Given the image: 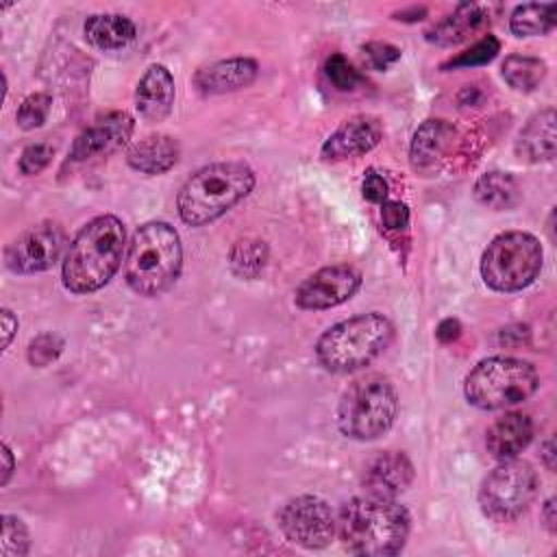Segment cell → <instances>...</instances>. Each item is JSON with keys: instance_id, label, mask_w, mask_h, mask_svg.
<instances>
[{"instance_id": "obj_5", "label": "cell", "mask_w": 557, "mask_h": 557, "mask_svg": "<svg viewBox=\"0 0 557 557\" xmlns=\"http://www.w3.org/2000/svg\"><path fill=\"white\" fill-rule=\"evenodd\" d=\"M392 337L394 326L383 313H359L329 326L315 342V357L324 370L348 374L370 366Z\"/></svg>"}, {"instance_id": "obj_2", "label": "cell", "mask_w": 557, "mask_h": 557, "mask_svg": "<svg viewBox=\"0 0 557 557\" xmlns=\"http://www.w3.org/2000/svg\"><path fill=\"white\" fill-rule=\"evenodd\" d=\"M126 231L120 218L98 215L89 220L72 239L61 278L72 294H91L104 287L122 263Z\"/></svg>"}, {"instance_id": "obj_28", "label": "cell", "mask_w": 557, "mask_h": 557, "mask_svg": "<svg viewBox=\"0 0 557 557\" xmlns=\"http://www.w3.org/2000/svg\"><path fill=\"white\" fill-rule=\"evenodd\" d=\"M500 52V41L494 35H483L479 41H474L470 48L459 52L457 57H450L446 63H442V70H457V67H479L490 63Z\"/></svg>"}, {"instance_id": "obj_12", "label": "cell", "mask_w": 557, "mask_h": 557, "mask_svg": "<svg viewBox=\"0 0 557 557\" xmlns=\"http://www.w3.org/2000/svg\"><path fill=\"white\" fill-rule=\"evenodd\" d=\"M361 287V272L352 265H326L307 276L294 292V302L307 311L337 307L355 296Z\"/></svg>"}, {"instance_id": "obj_23", "label": "cell", "mask_w": 557, "mask_h": 557, "mask_svg": "<svg viewBox=\"0 0 557 557\" xmlns=\"http://www.w3.org/2000/svg\"><path fill=\"white\" fill-rule=\"evenodd\" d=\"M83 30H85V39L98 50H122L137 35L133 20L120 13L89 15Z\"/></svg>"}, {"instance_id": "obj_24", "label": "cell", "mask_w": 557, "mask_h": 557, "mask_svg": "<svg viewBox=\"0 0 557 557\" xmlns=\"http://www.w3.org/2000/svg\"><path fill=\"white\" fill-rule=\"evenodd\" d=\"M474 198L483 207L505 211V209H511L513 205H518L520 187H518V181L509 172L492 170L476 178Z\"/></svg>"}, {"instance_id": "obj_20", "label": "cell", "mask_w": 557, "mask_h": 557, "mask_svg": "<svg viewBox=\"0 0 557 557\" xmlns=\"http://www.w3.org/2000/svg\"><path fill=\"white\" fill-rule=\"evenodd\" d=\"M490 22V11L483 4L463 2L453 13L442 17L426 30V39L437 46H455L479 33Z\"/></svg>"}, {"instance_id": "obj_39", "label": "cell", "mask_w": 557, "mask_h": 557, "mask_svg": "<svg viewBox=\"0 0 557 557\" xmlns=\"http://www.w3.org/2000/svg\"><path fill=\"white\" fill-rule=\"evenodd\" d=\"M542 516H544V524L550 533H555L557 529V516H555V498H548L544 503V509H542Z\"/></svg>"}, {"instance_id": "obj_17", "label": "cell", "mask_w": 557, "mask_h": 557, "mask_svg": "<svg viewBox=\"0 0 557 557\" xmlns=\"http://www.w3.org/2000/svg\"><path fill=\"white\" fill-rule=\"evenodd\" d=\"M174 104V78L161 63H152L137 83L135 107L148 122H161Z\"/></svg>"}, {"instance_id": "obj_41", "label": "cell", "mask_w": 557, "mask_h": 557, "mask_svg": "<svg viewBox=\"0 0 557 557\" xmlns=\"http://www.w3.org/2000/svg\"><path fill=\"white\" fill-rule=\"evenodd\" d=\"M2 459H4V466H2V485H7L9 483V479H11V472H13V453H11V448L4 444L2 446Z\"/></svg>"}, {"instance_id": "obj_8", "label": "cell", "mask_w": 557, "mask_h": 557, "mask_svg": "<svg viewBox=\"0 0 557 557\" xmlns=\"http://www.w3.org/2000/svg\"><path fill=\"white\" fill-rule=\"evenodd\" d=\"M542 244L527 231L496 235L481 255V278L494 292H520L542 270Z\"/></svg>"}, {"instance_id": "obj_32", "label": "cell", "mask_w": 557, "mask_h": 557, "mask_svg": "<svg viewBox=\"0 0 557 557\" xmlns=\"http://www.w3.org/2000/svg\"><path fill=\"white\" fill-rule=\"evenodd\" d=\"M61 350H63V339L59 335L41 333L35 339H30L26 355H28V361L33 366L44 368V366L52 363L61 355Z\"/></svg>"}, {"instance_id": "obj_10", "label": "cell", "mask_w": 557, "mask_h": 557, "mask_svg": "<svg viewBox=\"0 0 557 557\" xmlns=\"http://www.w3.org/2000/svg\"><path fill=\"white\" fill-rule=\"evenodd\" d=\"M283 535L302 548L315 550L331 544L337 531V518L326 500L302 494L289 498L276 513Z\"/></svg>"}, {"instance_id": "obj_35", "label": "cell", "mask_w": 557, "mask_h": 557, "mask_svg": "<svg viewBox=\"0 0 557 557\" xmlns=\"http://www.w3.org/2000/svg\"><path fill=\"white\" fill-rule=\"evenodd\" d=\"M381 224L387 231H405L409 226V209L400 200H385L381 205Z\"/></svg>"}, {"instance_id": "obj_33", "label": "cell", "mask_w": 557, "mask_h": 557, "mask_svg": "<svg viewBox=\"0 0 557 557\" xmlns=\"http://www.w3.org/2000/svg\"><path fill=\"white\" fill-rule=\"evenodd\" d=\"M50 159H52V148L48 144H30L22 150L17 168L22 174L33 176V174H39L50 163Z\"/></svg>"}, {"instance_id": "obj_6", "label": "cell", "mask_w": 557, "mask_h": 557, "mask_svg": "<svg viewBox=\"0 0 557 557\" xmlns=\"http://www.w3.org/2000/svg\"><path fill=\"white\" fill-rule=\"evenodd\" d=\"M398 416V394L383 374H368L352 381L337 403V429L342 435L370 442L385 435Z\"/></svg>"}, {"instance_id": "obj_30", "label": "cell", "mask_w": 557, "mask_h": 557, "mask_svg": "<svg viewBox=\"0 0 557 557\" xmlns=\"http://www.w3.org/2000/svg\"><path fill=\"white\" fill-rule=\"evenodd\" d=\"M50 107H52V98L44 91H37V94H30L22 100V104L17 107V113H15V120H17V126L24 128V131H33V128H39L48 113H50Z\"/></svg>"}, {"instance_id": "obj_13", "label": "cell", "mask_w": 557, "mask_h": 557, "mask_svg": "<svg viewBox=\"0 0 557 557\" xmlns=\"http://www.w3.org/2000/svg\"><path fill=\"white\" fill-rule=\"evenodd\" d=\"M135 122L124 111H113L94 124H89L85 131H81L70 148L72 161H87L100 154H109L117 148H122L131 135H133Z\"/></svg>"}, {"instance_id": "obj_40", "label": "cell", "mask_w": 557, "mask_h": 557, "mask_svg": "<svg viewBox=\"0 0 557 557\" xmlns=\"http://www.w3.org/2000/svg\"><path fill=\"white\" fill-rule=\"evenodd\" d=\"M426 15V9L424 7H411L407 11H398L394 13V20H400V22H418Z\"/></svg>"}, {"instance_id": "obj_26", "label": "cell", "mask_w": 557, "mask_h": 557, "mask_svg": "<svg viewBox=\"0 0 557 557\" xmlns=\"http://www.w3.org/2000/svg\"><path fill=\"white\" fill-rule=\"evenodd\" d=\"M500 74L509 87L516 91H533L546 76V63L537 57L527 54H509L503 61Z\"/></svg>"}, {"instance_id": "obj_22", "label": "cell", "mask_w": 557, "mask_h": 557, "mask_svg": "<svg viewBox=\"0 0 557 557\" xmlns=\"http://www.w3.org/2000/svg\"><path fill=\"white\" fill-rule=\"evenodd\" d=\"M126 161L141 174H163L176 165L178 144L170 135H148L128 148Z\"/></svg>"}, {"instance_id": "obj_14", "label": "cell", "mask_w": 557, "mask_h": 557, "mask_svg": "<svg viewBox=\"0 0 557 557\" xmlns=\"http://www.w3.org/2000/svg\"><path fill=\"white\" fill-rule=\"evenodd\" d=\"M383 137V126L374 115H355L342 122L322 144L324 161H344L370 152Z\"/></svg>"}, {"instance_id": "obj_42", "label": "cell", "mask_w": 557, "mask_h": 557, "mask_svg": "<svg viewBox=\"0 0 557 557\" xmlns=\"http://www.w3.org/2000/svg\"><path fill=\"white\" fill-rule=\"evenodd\" d=\"M542 457H544V463H546V468L548 470H553L555 468V444H553V440H546V444H544V448H542Z\"/></svg>"}, {"instance_id": "obj_21", "label": "cell", "mask_w": 557, "mask_h": 557, "mask_svg": "<svg viewBox=\"0 0 557 557\" xmlns=\"http://www.w3.org/2000/svg\"><path fill=\"white\" fill-rule=\"evenodd\" d=\"M513 150L522 161H529V163L553 161V157H555V111L544 109V111L535 113L520 131Z\"/></svg>"}, {"instance_id": "obj_31", "label": "cell", "mask_w": 557, "mask_h": 557, "mask_svg": "<svg viewBox=\"0 0 557 557\" xmlns=\"http://www.w3.org/2000/svg\"><path fill=\"white\" fill-rule=\"evenodd\" d=\"M324 74H326L329 83L333 87H337L339 91H350V89H355L357 85L363 83V76L359 74V70L339 52L331 54L324 61Z\"/></svg>"}, {"instance_id": "obj_9", "label": "cell", "mask_w": 557, "mask_h": 557, "mask_svg": "<svg viewBox=\"0 0 557 557\" xmlns=\"http://www.w3.org/2000/svg\"><path fill=\"white\" fill-rule=\"evenodd\" d=\"M537 494V474L522 459H503L479 487V507L494 522L518 520Z\"/></svg>"}, {"instance_id": "obj_27", "label": "cell", "mask_w": 557, "mask_h": 557, "mask_svg": "<svg viewBox=\"0 0 557 557\" xmlns=\"http://www.w3.org/2000/svg\"><path fill=\"white\" fill-rule=\"evenodd\" d=\"M231 270L242 278H257L268 261V246L261 239L246 237L242 242H235L228 255Z\"/></svg>"}, {"instance_id": "obj_11", "label": "cell", "mask_w": 557, "mask_h": 557, "mask_svg": "<svg viewBox=\"0 0 557 557\" xmlns=\"http://www.w3.org/2000/svg\"><path fill=\"white\" fill-rule=\"evenodd\" d=\"M65 231L57 222H41L13 239L4 252V265L15 274H37L52 268L63 250Z\"/></svg>"}, {"instance_id": "obj_7", "label": "cell", "mask_w": 557, "mask_h": 557, "mask_svg": "<svg viewBox=\"0 0 557 557\" xmlns=\"http://www.w3.org/2000/svg\"><path fill=\"white\" fill-rule=\"evenodd\" d=\"M540 387L537 370L516 357H487L479 361L463 381L470 405L483 411L507 409L531 398Z\"/></svg>"}, {"instance_id": "obj_3", "label": "cell", "mask_w": 557, "mask_h": 557, "mask_svg": "<svg viewBox=\"0 0 557 557\" xmlns=\"http://www.w3.org/2000/svg\"><path fill=\"white\" fill-rule=\"evenodd\" d=\"M181 268V237L168 222H146L133 233L124 257V278L135 294L152 298L168 292Z\"/></svg>"}, {"instance_id": "obj_36", "label": "cell", "mask_w": 557, "mask_h": 557, "mask_svg": "<svg viewBox=\"0 0 557 557\" xmlns=\"http://www.w3.org/2000/svg\"><path fill=\"white\" fill-rule=\"evenodd\" d=\"M361 194L368 202L383 205L387 200V181L374 168H370L361 181Z\"/></svg>"}, {"instance_id": "obj_25", "label": "cell", "mask_w": 557, "mask_h": 557, "mask_svg": "<svg viewBox=\"0 0 557 557\" xmlns=\"http://www.w3.org/2000/svg\"><path fill=\"white\" fill-rule=\"evenodd\" d=\"M557 24V4L555 2H527L518 4L509 15V30L516 37H535L546 35Z\"/></svg>"}, {"instance_id": "obj_15", "label": "cell", "mask_w": 557, "mask_h": 557, "mask_svg": "<svg viewBox=\"0 0 557 557\" xmlns=\"http://www.w3.org/2000/svg\"><path fill=\"white\" fill-rule=\"evenodd\" d=\"M361 481L368 494L396 498L411 485L413 463L400 450H385L366 466Z\"/></svg>"}, {"instance_id": "obj_38", "label": "cell", "mask_w": 557, "mask_h": 557, "mask_svg": "<svg viewBox=\"0 0 557 557\" xmlns=\"http://www.w3.org/2000/svg\"><path fill=\"white\" fill-rule=\"evenodd\" d=\"M15 331H17V318L9 309H2V348L11 344Z\"/></svg>"}, {"instance_id": "obj_16", "label": "cell", "mask_w": 557, "mask_h": 557, "mask_svg": "<svg viewBox=\"0 0 557 557\" xmlns=\"http://www.w3.org/2000/svg\"><path fill=\"white\" fill-rule=\"evenodd\" d=\"M455 128L446 120H426L413 133L409 146L411 168L418 172H433L442 165L448 150L453 148Z\"/></svg>"}, {"instance_id": "obj_19", "label": "cell", "mask_w": 557, "mask_h": 557, "mask_svg": "<svg viewBox=\"0 0 557 557\" xmlns=\"http://www.w3.org/2000/svg\"><path fill=\"white\" fill-rule=\"evenodd\" d=\"M533 440V420L527 413L509 411L485 433V448L494 459H513Z\"/></svg>"}, {"instance_id": "obj_1", "label": "cell", "mask_w": 557, "mask_h": 557, "mask_svg": "<svg viewBox=\"0 0 557 557\" xmlns=\"http://www.w3.org/2000/svg\"><path fill=\"white\" fill-rule=\"evenodd\" d=\"M409 522V511L396 498L366 492L342 505L337 533L352 555L389 557L403 550Z\"/></svg>"}, {"instance_id": "obj_18", "label": "cell", "mask_w": 557, "mask_h": 557, "mask_svg": "<svg viewBox=\"0 0 557 557\" xmlns=\"http://www.w3.org/2000/svg\"><path fill=\"white\" fill-rule=\"evenodd\" d=\"M259 74V65L255 59L235 57L215 61L196 72L194 83L202 94H226L242 87H248Z\"/></svg>"}, {"instance_id": "obj_29", "label": "cell", "mask_w": 557, "mask_h": 557, "mask_svg": "<svg viewBox=\"0 0 557 557\" xmlns=\"http://www.w3.org/2000/svg\"><path fill=\"white\" fill-rule=\"evenodd\" d=\"M30 548L28 529L15 516H2V540H0V555L2 557H24Z\"/></svg>"}, {"instance_id": "obj_37", "label": "cell", "mask_w": 557, "mask_h": 557, "mask_svg": "<svg viewBox=\"0 0 557 557\" xmlns=\"http://www.w3.org/2000/svg\"><path fill=\"white\" fill-rule=\"evenodd\" d=\"M435 335H437V339H440L442 344H450V342H455V339L461 335V324H459V320H455V318H446V320H442V322L437 324Z\"/></svg>"}, {"instance_id": "obj_4", "label": "cell", "mask_w": 557, "mask_h": 557, "mask_svg": "<svg viewBox=\"0 0 557 557\" xmlns=\"http://www.w3.org/2000/svg\"><path fill=\"white\" fill-rule=\"evenodd\" d=\"M252 187L255 172L246 163H209L185 181L176 196V209L185 224L205 226L244 200Z\"/></svg>"}, {"instance_id": "obj_34", "label": "cell", "mask_w": 557, "mask_h": 557, "mask_svg": "<svg viewBox=\"0 0 557 557\" xmlns=\"http://www.w3.org/2000/svg\"><path fill=\"white\" fill-rule=\"evenodd\" d=\"M361 50L374 70H387L392 63L400 59V48L387 41H368Z\"/></svg>"}]
</instances>
